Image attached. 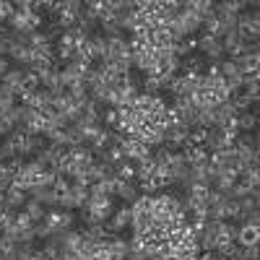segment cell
Listing matches in <instances>:
<instances>
[{
	"label": "cell",
	"mask_w": 260,
	"mask_h": 260,
	"mask_svg": "<svg viewBox=\"0 0 260 260\" xmlns=\"http://www.w3.org/2000/svg\"><path fill=\"white\" fill-rule=\"evenodd\" d=\"M120 151H122V156H125L127 161H133V164L151 159V148H148L146 143L136 141V138H127V136H125V141L120 143Z\"/></svg>",
	"instance_id": "obj_1"
},
{
	"label": "cell",
	"mask_w": 260,
	"mask_h": 260,
	"mask_svg": "<svg viewBox=\"0 0 260 260\" xmlns=\"http://www.w3.org/2000/svg\"><path fill=\"white\" fill-rule=\"evenodd\" d=\"M115 198L122 201L125 206H133L141 198L138 180H115Z\"/></svg>",
	"instance_id": "obj_2"
},
{
	"label": "cell",
	"mask_w": 260,
	"mask_h": 260,
	"mask_svg": "<svg viewBox=\"0 0 260 260\" xmlns=\"http://www.w3.org/2000/svg\"><path fill=\"white\" fill-rule=\"evenodd\" d=\"M130 221H133V211H130V206H122V208H117L110 219H107V232L110 234H120L122 229H127L130 226Z\"/></svg>",
	"instance_id": "obj_3"
},
{
	"label": "cell",
	"mask_w": 260,
	"mask_h": 260,
	"mask_svg": "<svg viewBox=\"0 0 260 260\" xmlns=\"http://www.w3.org/2000/svg\"><path fill=\"white\" fill-rule=\"evenodd\" d=\"M29 201V195L26 190H21V187H11L6 192V201H3V213H18V211H24Z\"/></svg>",
	"instance_id": "obj_4"
},
{
	"label": "cell",
	"mask_w": 260,
	"mask_h": 260,
	"mask_svg": "<svg viewBox=\"0 0 260 260\" xmlns=\"http://www.w3.org/2000/svg\"><path fill=\"white\" fill-rule=\"evenodd\" d=\"M175 18H177V24L185 29V34H187V37L201 34V29H203V21H201V16L195 13V11H180Z\"/></svg>",
	"instance_id": "obj_5"
},
{
	"label": "cell",
	"mask_w": 260,
	"mask_h": 260,
	"mask_svg": "<svg viewBox=\"0 0 260 260\" xmlns=\"http://www.w3.org/2000/svg\"><path fill=\"white\" fill-rule=\"evenodd\" d=\"M257 240H260V229H255V226H237V247H250V245H257Z\"/></svg>",
	"instance_id": "obj_6"
},
{
	"label": "cell",
	"mask_w": 260,
	"mask_h": 260,
	"mask_svg": "<svg viewBox=\"0 0 260 260\" xmlns=\"http://www.w3.org/2000/svg\"><path fill=\"white\" fill-rule=\"evenodd\" d=\"M26 73H29V71H24V68H11V71L3 76V83L8 86L11 91H16V96H18V91H21V86H24V81H26Z\"/></svg>",
	"instance_id": "obj_7"
},
{
	"label": "cell",
	"mask_w": 260,
	"mask_h": 260,
	"mask_svg": "<svg viewBox=\"0 0 260 260\" xmlns=\"http://www.w3.org/2000/svg\"><path fill=\"white\" fill-rule=\"evenodd\" d=\"M257 62H260V55H240L234 57V65L240 76H250V73H257Z\"/></svg>",
	"instance_id": "obj_8"
},
{
	"label": "cell",
	"mask_w": 260,
	"mask_h": 260,
	"mask_svg": "<svg viewBox=\"0 0 260 260\" xmlns=\"http://www.w3.org/2000/svg\"><path fill=\"white\" fill-rule=\"evenodd\" d=\"M68 195H71L73 211H76V208H83V206H86V201H89V185H78V182H71V187H68Z\"/></svg>",
	"instance_id": "obj_9"
},
{
	"label": "cell",
	"mask_w": 260,
	"mask_h": 260,
	"mask_svg": "<svg viewBox=\"0 0 260 260\" xmlns=\"http://www.w3.org/2000/svg\"><path fill=\"white\" fill-rule=\"evenodd\" d=\"M257 115L255 112H240L237 115V133H255Z\"/></svg>",
	"instance_id": "obj_10"
},
{
	"label": "cell",
	"mask_w": 260,
	"mask_h": 260,
	"mask_svg": "<svg viewBox=\"0 0 260 260\" xmlns=\"http://www.w3.org/2000/svg\"><path fill=\"white\" fill-rule=\"evenodd\" d=\"M24 213L31 219V224H39V221H45V216H47V208L42 206L39 201H26V206H24Z\"/></svg>",
	"instance_id": "obj_11"
},
{
	"label": "cell",
	"mask_w": 260,
	"mask_h": 260,
	"mask_svg": "<svg viewBox=\"0 0 260 260\" xmlns=\"http://www.w3.org/2000/svg\"><path fill=\"white\" fill-rule=\"evenodd\" d=\"M16 154H18V146H16V141L11 136L0 141V161H11Z\"/></svg>",
	"instance_id": "obj_12"
},
{
	"label": "cell",
	"mask_w": 260,
	"mask_h": 260,
	"mask_svg": "<svg viewBox=\"0 0 260 260\" xmlns=\"http://www.w3.org/2000/svg\"><path fill=\"white\" fill-rule=\"evenodd\" d=\"M31 232H34V240H47L55 229L47 221H39V224H31Z\"/></svg>",
	"instance_id": "obj_13"
},
{
	"label": "cell",
	"mask_w": 260,
	"mask_h": 260,
	"mask_svg": "<svg viewBox=\"0 0 260 260\" xmlns=\"http://www.w3.org/2000/svg\"><path fill=\"white\" fill-rule=\"evenodd\" d=\"M13 13H16L13 3H6V0H0V24H3V21H8Z\"/></svg>",
	"instance_id": "obj_14"
},
{
	"label": "cell",
	"mask_w": 260,
	"mask_h": 260,
	"mask_svg": "<svg viewBox=\"0 0 260 260\" xmlns=\"http://www.w3.org/2000/svg\"><path fill=\"white\" fill-rule=\"evenodd\" d=\"M242 252H245V260H257V257H260V247H257V245L242 247Z\"/></svg>",
	"instance_id": "obj_15"
},
{
	"label": "cell",
	"mask_w": 260,
	"mask_h": 260,
	"mask_svg": "<svg viewBox=\"0 0 260 260\" xmlns=\"http://www.w3.org/2000/svg\"><path fill=\"white\" fill-rule=\"evenodd\" d=\"M11 68H13V65H11V60H8V57H0V81H3V76H6Z\"/></svg>",
	"instance_id": "obj_16"
},
{
	"label": "cell",
	"mask_w": 260,
	"mask_h": 260,
	"mask_svg": "<svg viewBox=\"0 0 260 260\" xmlns=\"http://www.w3.org/2000/svg\"><path fill=\"white\" fill-rule=\"evenodd\" d=\"M0 57H8V42L0 39Z\"/></svg>",
	"instance_id": "obj_17"
},
{
	"label": "cell",
	"mask_w": 260,
	"mask_h": 260,
	"mask_svg": "<svg viewBox=\"0 0 260 260\" xmlns=\"http://www.w3.org/2000/svg\"><path fill=\"white\" fill-rule=\"evenodd\" d=\"M31 260H47V255H45V252H42V250H37V252L31 255Z\"/></svg>",
	"instance_id": "obj_18"
}]
</instances>
